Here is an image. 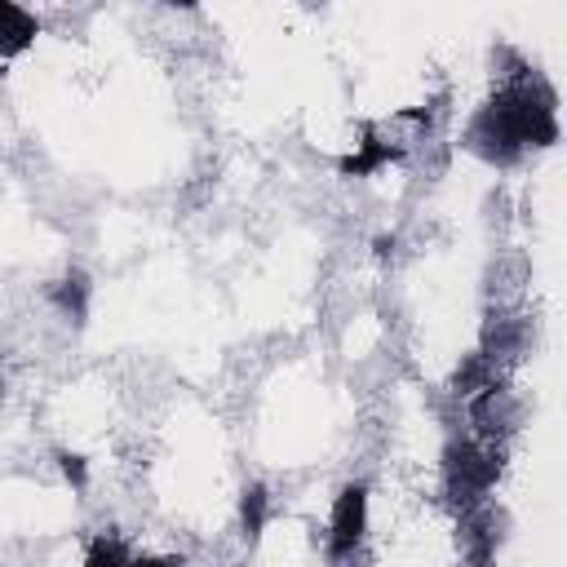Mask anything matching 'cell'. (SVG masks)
I'll use <instances>...</instances> for the list:
<instances>
[{
	"mask_svg": "<svg viewBox=\"0 0 567 567\" xmlns=\"http://www.w3.org/2000/svg\"><path fill=\"white\" fill-rule=\"evenodd\" d=\"M496 58L509 71H501L496 93L465 120L461 146L492 168H514L527 151L558 142V93L514 49H496Z\"/></svg>",
	"mask_w": 567,
	"mask_h": 567,
	"instance_id": "obj_1",
	"label": "cell"
},
{
	"mask_svg": "<svg viewBox=\"0 0 567 567\" xmlns=\"http://www.w3.org/2000/svg\"><path fill=\"white\" fill-rule=\"evenodd\" d=\"M505 470L501 443H483V439H452L443 447V496L447 505L461 514L470 505H483L487 492L496 487Z\"/></svg>",
	"mask_w": 567,
	"mask_h": 567,
	"instance_id": "obj_2",
	"label": "cell"
},
{
	"mask_svg": "<svg viewBox=\"0 0 567 567\" xmlns=\"http://www.w3.org/2000/svg\"><path fill=\"white\" fill-rule=\"evenodd\" d=\"M363 536H368V487L346 483L332 496V514H328V563H350L363 549Z\"/></svg>",
	"mask_w": 567,
	"mask_h": 567,
	"instance_id": "obj_3",
	"label": "cell"
},
{
	"mask_svg": "<svg viewBox=\"0 0 567 567\" xmlns=\"http://www.w3.org/2000/svg\"><path fill=\"white\" fill-rule=\"evenodd\" d=\"M465 412H470L474 439H483V443H505L518 430V421H523V408H518V399L509 394V385L501 377H492L487 385H478L470 394V408Z\"/></svg>",
	"mask_w": 567,
	"mask_h": 567,
	"instance_id": "obj_4",
	"label": "cell"
},
{
	"mask_svg": "<svg viewBox=\"0 0 567 567\" xmlns=\"http://www.w3.org/2000/svg\"><path fill=\"white\" fill-rule=\"evenodd\" d=\"M399 159H403V146L390 142V137H381V133L368 124L363 137L354 142V151L337 159V173H341V177H372V173H381V168H390V164H399Z\"/></svg>",
	"mask_w": 567,
	"mask_h": 567,
	"instance_id": "obj_5",
	"label": "cell"
},
{
	"mask_svg": "<svg viewBox=\"0 0 567 567\" xmlns=\"http://www.w3.org/2000/svg\"><path fill=\"white\" fill-rule=\"evenodd\" d=\"M44 297H49V306L71 323V328H80L84 319H89V301H93V279L80 270V266H71V270H62L49 288H44Z\"/></svg>",
	"mask_w": 567,
	"mask_h": 567,
	"instance_id": "obj_6",
	"label": "cell"
},
{
	"mask_svg": "<svg viewBox=\"0 0 567 567\" xmlns=\"http://www.w3.org/2000/svg\"><path fill=\"white\" fill-rule=\"evenodd\" d=\"M496 540H501V532H496V509H492L487 501L461 509V554H465L470 563H487V558L496 554Z\"/></svg>",
	"mask_w": 567,
	"mask_h": 567,
	"instance_id": "obj_7",
	"label": "cell"
},
{
	"mask_svg": "<svg viewBox=\"0 0 567 567\" xmlns=\"http://www.w3.org/2000/svg\"><path fill=\"white\" fill-rule=\"evenodd\" d=\"M40 35V18L22 0H0V58H22Z\"/></svg>",
	"mask_w": 567,
	"mask_h": 567,
	"instance_id": "obj_8",
	"label": "cell"
},
{
	"mask_svg": "<svg viewBox=\"0 0 567 567\" xmlns=\"http://www.w3.org/2000/svg\"><path fill=\"white\" fill-rule=\"evenodd\" d=\"M266 523H270V492H266V483H248L239 492V532H244V540L248 545L261 540Z\"/></svg>",
	"mask_w": 567,
	"mask_h": 567,
	"instance_id": "obj_9",
	"label": "cell"
},
{
	"mask_svg": "<svg viewBox=\"0 0 567 567\" xmlns=\"http://www.w3.org/2000/svg\"><path fill=\"white\" fill-rule=\"evenodd\" d=\"M84 563L89 567H102V563H133V549L124 545V540H115V536H93L89 545H84Z\"/></svg>",
	"mask_w": 567,
	"mask_h": 567,
	"instance_id": "obj_10",
	"label": "cell"
},
{
	"mask_svg": "<svg viewBox=\"0 0 567 567\" xmlns=\"http://www.w3.org/2000/svg\"><path fill=\"white\" fill-rule=\"evenodd\" d=\"M53 461H58L62 478H66L75 492H84V487H89V456H80V452H66V447H62Z\"/></svg>",
	"mask_w": 567,
	"mask_h": 567,
	"instance_id": "obj_11",
	"label": "cell"
},
{
	"mask_svg": "<svg viewBox=\"0 0 567 567\" xmlns=\"http://www.w3.org/2000/svg\"><path fill=\"white\" fill-rule=\"evenodd\" d=\"M394 252V235H377V257H390Z\"/></svg>",
	"mask_w": 567,
	"mask_h": 567,
	"instance_id": "obj_12",
	"label": "cell"
},
{
	"mask_svg": "<svg viewBox=\"0 0 567 567\" xmlns=\"http://www.w3.org/2000/svg\"><path fill=\"white\" fill-rule=\"evenodd\" d=\"M164 4H173V9H195L199 0H164Z\"/></svg>",
	"mask_w": 567,
	"mask_h": 567,
	"instance_id": "obj_13",
	"label": "cell"
},
{
	"mask_svg": "<svg viewBox=\"0 0 567 567\" xmlns=\"http://www.w3.org/2000/svg\"><path fill=\"white\" fill-rule=\"evenodd\" d=\"M0 394H4V372H0Z\"/></svg>",
	"mask_w": 567,
	"mask_h": 567,
	"instance_id": "obj_14",
	"label": "cell"
}]
</instances>
